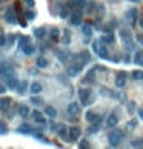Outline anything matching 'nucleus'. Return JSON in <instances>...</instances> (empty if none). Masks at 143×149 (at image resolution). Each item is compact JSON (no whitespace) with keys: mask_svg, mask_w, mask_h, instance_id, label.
Listing matches in <instances>:
<instances>
[{"mask_svg":"<svg viewBox=\"0 0 143 149\" xmlns=\"http://www.w3.org/2000/svg\"><path fill=\"white\" fill-rule=\"evenodd\" d=\"M79 112H80V105H79V103L73 102V103H69V105H68V114H71V115H77Z\"/></svg>","mask_w":143,"mask_h":149,"instance_id":"obj_8","label":"nucleus"},{"mask_svg":"<svg viewBox=\"0 0 143 149\" xmlns=\"http://www.w3.org/2000/svg\"><path fill=\"white\" fill-rule=\"evenodd\" d=\"M5 91H6V88H5V85L0 83V94H5Z\"/></svg>","mask_w":143,"mask_h":149,"instance_id":"obj_44","label":"nucleus"},{"mask_svg":"<svg viewBox=\"0 0 143 149\" xmlns=\"http://www.w3.org/2000/svg\"><path fill=\"white\" fill-rule=\"evenodd\" d=\"M88 132H89V134H92V132H97V126L94 125V126H91L89 129H88Z\"/></svg>","mask_w":143,"mask_h":149,"instance_id":"obj_42","label":"nucleus"},{"mask_svg":"<svg viewBox=\"0 0 143 149\" xmlns=\"http://www.w3.org/2000/svg\"><path fill=\"white\" fill-rule=\"evenodd\" d=\"M34 35L37 37V39H45V37H46L45 28H36V29H34Z\"/></svg>","mask_w":143,"mask_h":149,"instance_id":"obj_19","label":"nucleus"},{"mask_svg":"<svg viewBox=\"0 0 143 149\" xmlns=\"http://www.w3.org/2000/svg\"><path fill=\"white\" fill-rule=\"evenodd\" d=\"M2 2H3V0H0V3H2Z\"/></svg>","mask_w":143,"mask_h":149,"instance_id":"obj_50","label":"nucleus"},{"mask_svg":"<svg viewBox=\"0 0 143 149\" xmlns=\"http://www.w3.org/2000/svg\"><path fill=\"white\" fill-rule=\"evenodd\" d=\"M29 89H31V92H32V94H36V95H37L38 92H42L43 86H42V83H38V82H34V83L31 85V88H29Z\"/></svg>","mask_w":143,"mask_h":149,"instance_id":"obj_17","label":"nucleus"},{"mask_svg":"<svg viewBox=\"0 0 143 149\" xmlns=\"http://www.w3.org/2000/svg\"><path fill=\"white\" fill-rule=\"evenodd\" d=\"M115 85H117V88H123L126 85V72H119L117 74V78H115Z\"/></svg>","mask_w":143,"mask_h":149,"instance_id":"obj_6","label":"nucleus"},{"mask_svg":"<svg viewBox=\"0 0 143 149\" xmlns=\"http://www.w3.org/2000/svg\"><path fill=\"white\" fill-rule=\"evenodd\" d=\"M19 80L15 77H8V80H6V86L9 88V89H17V86H19Z\"/></svg>","mask_w":143,"mask_h":149,"instance_id":"obj_12","label":"nucleus"},{"mask_svg":"<svg viewBox=\"0 0 143 149\" xmlns=\"http://www.w3.org/2000/svg\"><path fill=\"white\" fill-rule=\"evenodd\" d=\"M29 43V37L28 35H25V37H20V46L23 48L25 45H28Z\"/></svg>","mask_w":143,"mask_h":149,"instance_id":"obj_35","label":"nucleus"},{"mask_svg":"<svg viewBox=\"0 0 143 149\" xmlns=\"http://www.w3.org/2000/svg\"><path fill=\"white\" fill-rule=\"evenodd\" d=\"M23 2L26 3V6H29V8H32V6H34V0H23Z\"/></svg>","mask_w":143,"mask_h":149,"instance_id":"obj_41","label":"nucleus"},{"mask_svg":"<svg viewBox=\"0 0 143 149\" xmlns=\"http://www.w3.org/2000/svg\"><path fill=\"white\" fill-rule=\"evenodd\" d=\"M79 146L80 148H89V143H88V140H82Z\"/></svg>","mask_w":143,"mask_h":149,"instance_id":"obj_40","label":"nucleus"},{"mask_svg":"<svg viewBox=\"0 0 143 149\" xmlns=\"http://www.w3.org/2000/svg\"><path fill=\"white\" fill-rule=\"evenodd\" d=\"M23 52H25V55H32V54L36 52V48L28 43V45H25V46H23Z\"/></svg>","mask_w":143,"mask_h":149,"instance_id":"obj_22","label":"nucleus"},{"mask_svg":"<svg viewBox=\"0 0 143 149\" xmlns=\"http://www.w3.org/2000/svg\"><path fill=\"white\" fill-rule=\"evenodd\" d=\"M134 105L135 103H129V111H134Z\"/></svg>","mask_w":143,"mask_h":149,"instance_id":"obj_47","label":"nucleus"},{"mask_svg":"<svg viewBox=\"0 0 143 149\" xmlns=\"http://www.w3.org/2000/svg\"><path fill=\"white\" fill-rule=\"evenodd\" d=\"M69 42H71V37H69V33L66 31V33H65V35H63V39H62V43H63V45H69Z\"/></svg>","mask_w":143,"mask_h":149,"instance_id":"obj_34","label":"nucleus"},{"mask_svg":"<svg viewBox=\"0 0 143 149\" xmlns=\"http://www.w3.org/2000/svg\"><path fill=\"white\" fill-rule=\"evenodd\" d=\"M137 40H139V43L140 45H143V35L140 34V35H137Z\"/></svg>","mask_w":143,"mask_h":149,"instance_id":"obj_46","label":"nucleus"},{"mask_svg":"<svg viewBox=\"0 0 143 149\" xmlns=\"http://www.w3.org/2000/svg\"><path fill=\"white\" fill-rule=\"evenodd\" d=\"M34 120L37 121V123H38V125H45V123H46V120H45V119H43V117H42V115H38V117H34Z\"/></svg>","mask_w":143,"mask_h":149,"instance_id":"obj_38","label":"nucleus"},{"mask_svg":"<svg viewBox=\"0 0 143 149\" xmlns=\"http://www.w3.org/2000/svg\"><path fill=\"white\" fill-rule=\"evenodd\" d=\"M80 128H77V126H73V128H69V138L73 141L75 140H79V137H80Z\"/></svg>","mask_w":143,"mask_h":149,"instance_id":"obj_7","label":"nucleus"},{"mask_svg":"<svg viewBox=\"0 0 143 149\" xmlns=\"http://www.w3.org/2000/svg\"><path fill=\"white\" fill-rule=\"evenodd\" d=\"M66 15H68V6H65V8L62 9V12H60V17H62V19H65Z\"/></svg>","mask_w":143,"mask_h":149,"instance_id":"obj_39","label":"nucleus"},{"mask_svg":"<svg viewBox=\"0 0 143 149\" xmlns=\"http://www.w3.org/2000/svg\"><path fill=\"white\" fill-rule=\"evenodd\" d=\"M143 145V141L142 140H135V141H133V146H142Z\"/></svg>","mask_w":143,"mask_h":149,"instance_id":"obj_43","label":"nucleus"},{"mask_svg":"<svg viewBox=\"0 0 143 149\" xmlns=\"http://www.w3.org/2000/svg\"><path fill=\"white\" fill-rule=\"evenodd\" d=\"M17 111H19V115H20V117H23V119L29 115V108H28L26 105H20Z\"/></svg>","mask_w":143,"mask_h":149,"instance_id":"obj_16","label":"nucleus"},{"mask_svg":"<svg viewBox=\"0 0 143 149\" xmlns=\"http://www.w3.org/2000/svg\"><path fill=\"white\" fill-rule=\"evenodd\" d=\"M36 15H37V14H36L34 11H25V17L28 19V20H34Z\"/></svg>","mask_w":143,"mask_h":149,"instance_id":"obj_33","label":"nucleus"},{"mask_svg":"<svg viewBox=\"0 0 143 149\" xmlns=\"http://www.w3.org/2000/svg\"><path fill=\"white\" fill-rule=\"evenodd\" d=\"M80 23H82V12L77 9L71 15V25H80Z\"/></svg>","mask_w":143,"mask_h":149,"instance_id":"obj_11","label":"nucleus"},{"mask_svg":"<svg viewBox=\"0 0 143 149\" xmlns=\"http://www.w3.org/2000/svg\"><path fill=\"white\" fill-rule=\"evenodd\" d=\"M38 115H42L40 111H32V117H38Z\"/></svg>","mask_w":143,"mask_h":149,"instance_id":"obj_45","label":"nucleus"},{"mask_svg":"<svg viewBox=\"0 0 143 149\" xmlns=\"http://www.w3.org/2000/svg\"><path fill=\"white\" fill-rule=\"evenodd\" d=\"M131 2H140V0H131Z\"/></svg>","mask_w":143,"mask_h":149,"instance_id":"obj_49","label":"nucleus"},{"mask_svg":"<svg viewBox=\"0 0 143 149\" xmlns=\"http://www.w3.org/2000/svg\"><path fill=\"white\" fill-rule=\"evenodd\" d=\"M59 29L57 28H52L51 31H49V37H51V40H54V42H57L59 40Z\"/></svg>","mask_w":143,"mask_h":149,"instance_id":"obj_24","label":"nucleus"},{"mask_svg":"<svg viewBox=\"0 0 143 149\" xmlns=\"http://www.w3.org/2000/svg\"><path fill=\"white\" fill-rule=\"evenodd\" d=\"M29 102H31L32 105H43V100H42L40 97H36V94L29 98Z\"/></svg>","mask_w":143,"mask_h":149,"instance_id":"obj_26","label":"nucleus"},{"mask_svg":"<svg viewBox=\"0 0 143 149\" xmlns=\"http://www.w3.org/2000/svg\"><path fill=\"white\" fill-rule=\"evenodd\" d=\"M117 123H119V119H117V115H115V114H111L106 119V125L109 128H115V126H117Z\"/></svg>","mask_w":143,"mask_h":149,"instance_id":"obj_13","label":"nucleus"},{"mask_svg":"<svg viewBox=\"0 0 143 149\" xmlns=\"http://www.w3.org/2000/svg\"><path fill=\"white\" fill-rule=\"evenodd\" d=\"M122 140H123V132L119 131V129L112 131L111 134L108 135V141H109V145H111V146H119Z\"/></svg>","mask_w":143,"mask_h":149,"instance_id":"obj_2","label":"nucleus"},{"mask_svg":"<svg viewBox=\"0 0 143 149\" xmlns=\"http://www.w3.org/2000/svg\"><path fill=\"white\" fill-rule=\"evenodd\" d=\"M126 17L131 19V20H135V19H137V9L133 8L131 11H128V12H126Z\"/></svg>","mask_w":143,"mask_h":149,"instance_id":"obj_25","label":"nucleus"},{"mask_svg":"<svg viewBox=\"0 0 143 149\" xmlns=\"http://www.w3.org/2000/svg\"><path fill=\"white\" fill-rule=\"evenodd\" d=\"M86 120L89 121V123H94V125L100 123V117H98L97 114H94V112H91V111L86 112Z\"/></svg>","mask_w":143,"mask_h":149,"instance_id":"obj_10","label":"nucleus"},{"mask_svg":"<svg viewBox=\"0 0 143 149\" xmlns=\"http://www.w3.org/2000/svg\"><path fill=\"white\" fill-rule=\"evenodd\" d=\"M26 88H28V82H20L19 83V86H17V89H15V91H17L19 94H25V91H26Z\"/></svg>","mask_w":143,"mask_h":149,"instance_id":"obj_23","label":"nucleus"},{"mask_svg":"<svg viewBox=\"0 0 143 149\" xmlns=\"http://www.w3.org/2000/svg\"><path fill=\"white\" fill-rule=\"evenodd\" d=\"M5 20L11 25L17 23V12L14 11V8H8L6 11H5Z\"/></svg>","mask_w":143,"mask_h":149,"instance_id":"obj_3","label":"nucleus"},{"mask_svg":"<svg viewBox=\"0 0 143 149\" xmlns=\"http://www.w3.org/2000/svg\"><path fill=\"white\" fill-rule=\"evenodd\" d=\"M45 114L48 117H51V119H54V117H57V111H56V108H52V106H46V108H45Z\"/></svg>","mask_w":143,"mask_h":149,"instance_id":"obj_20","label":"nucleus"},{"mask_svg":"<svg viewBox=\"0 0 143 149\" xmlns=\"http://www.w3.org/2000/svg\"><path fill=\"white\" fill-rule=\"evenodd\" d=\"M137 123H139V121H137L135 119H133V120H131L129 123H128V129H129V131H131V129H134V128L137 126Z\"/></svg>","mask_w":143,"mask_h":149,"instance_id":"obj_36","label":"nucleus"},{"mask_svg":"<svg viewBox=\"0 0 143 149\" xmlns=\"http://www.w3.org/2000/svg\"><path fill=\"white\" fill-rule=\"evenodd\" d=\"M119 35H120V37H122V39L125 40L126 46H128V45L131 43V34L128 33V31H120V33H119ZM129 48H133V45H129Z\"/></svg>","mask_w":143,"mask_h":149,"instance_id":"obj_15","label":"nucleus"},{"mask_svg":"<svg viewBox=\"0 0 143 149\" xmlns=\"http://www.w3.org/2000/svg\"><path fill=\"white\" fill-rule=\"evenodd\" d=\"M11 103H13V98H9V97H3V98H0V109H2V112H5Z\"/></svg>","mask_w":143,"mask_h":149,"instance_id":"obj_9","label":"nucleus"},{"mask_svg":"<svg viewBox=\"0 0 143 149\" xmlns=\"http://www.w3.org/2000/svg\"><path fill=\"white\" fill-rule=\"evenodd\" d=\"M82 69H83V63L82 62H77V63H74V65H71V66H68V74L69 76H77Z\"/></svg>","mask_w":143,"mask_h":149,"instance_id":"obj_4","label":"nucleus"},{"mask_svg":"<svg viewBox=\"0 0 143 149\" xmlns=\"http://www.w3.org/2000/svg\"><path fill=\"white\" fill-rule=\"evenodd\" d=\"M89 91L88 89H80L79 91V97H80V102H82V105L83 106H86L88 103H89Z\"/></svg>","mask_w":143,"mask_h":149,"instance_id":"obj_5","label":"nucleus"},{"mask_svg":"<svg viewBox=\"0 0 143 149\" xmlns=\"http://www.w3.org/2000/svg\"><path fill=\"white\" fill-rule=\"evenodd\" d=\"M139 115H140V117H142V120H143V108H142V109H140V111H139Z\"/></svg>","mask_w":143,"mask_h":149,"instance_id":"obj_48","label":"nucleus"},{"mask_svg":"<svg viewBox=\"0 0 143 149\" xmlns=\"http://www.w3.org/2000/svg\"><path fill=\"white\" fill-rule=\"evenodd\" d=\"M6 134H8V126L3 121H0V135H6Z\"/></svg>","mask_w":143,"mask_h":149,"instance_id":"obj_28","label":"nucleus"},{"mask_svg":"<svg viewBox=\"0 0 143 149\" xmlns=\"http://www.w3.org/2000/svg\"><path fill=\"white\" fill-rule=\"evenodd\" d=\"M36 65H37V68H46L48 66V60L45 57H37V62H36Z\"/></svg>","mask_w":143,"mask_h":149,"instance_id":"obj_21","label":"nucleus"},{"mask_svg":"<svg viewBox=\"0 0 143 149\" xmlns=\"http://www.w3.org/2000/svg\"><path fill=\"white\" fill-rule=\"evenodd\" d=\"M83 34H85V35H88V37H89V35L92 34V28H91L89 25H83Z\"/></svg>","mask_w":143,"mask_h":149,"instance_id":"obj_32","label":"nucleus"},{"mask_svg":"<svg viewBox=\"0 0 143 149\" xmlns=\"http://www.w3.org/2000/svg\"><path fill=\"white\" fill-rule=\"evenodd\" d=\"M135 63L143 66V52H137L135 54Z\"/></svg>","mask_w":143,"mask_h":149,"instance_id":"obj_31","label":"nucleus"},{"mask_svg":"<svg viewBox=\"0 0 143 149\" xmlns=\"http://www.w3.org/2000/svg\"><path fill=\"white\" fill-rule=\"evenodd\" d=\"M5 45H6V35L0 33V46H5Z\"/></svg>","mask_w":143,"mask_h":149,"instance_id":"obj_37","label":"nucleus"},{"mask_svg":"<svg viewBox=\"0 0 143 149\" xmlns=\"http://www.w3.org/2000/svg\"><path fill=\"white\" fill-rule=\"evenodd\" d=\"M6 69H8V65L5 62H0V77L6 74Z\"/></svg>","mask_w":143,"mask_h":149,"instance_id":"obj_29","label":"nucleus"},{"mask_svg":"<svg viewBox=\"0 0 143 149\" xmlns=\"http://www.w3.org/2000/svg\"><path fill=\"white\" fill-rule=\"evenodd\" d=\"M100 42H109V43H111V42H114V35L112 34H109V35H102L100 37Z\"/></svg>","mask_w":143,"mask_h":149,"instance_id":"obj_30","label":"nucleus"},{"mask_svg":"<svg viewBox=\"0 0 143 149\" xmlns=\"http://www.w3.org/2000/svg\"><path fill=\"white\" fill-rule=\"evenodd\" d=\"M56 131H57V134L62 137V138H66V132H68L69 129H66V126H65L63 123H60V125H57Z\"/></svg>","mask_w":143,"mask_h":149,"instance_id":"obj_14","label":"nucleus"},{"mask_svg":"<svg viewBox=\"0 0 143 149\" xmlns=\"http://www.w3.org/2000/svg\"><path fill=\"white\" fill-rule=\"evenodd\" d=\"M133 78L134 80H143V71H134L133 72Z\"/></svg>","mask_w":143,"mask_h":149,"instance_id":"obj_27","label":"nucleus"},{"mask_svg":"<svg viewBox=\"0 0 143 149\" xmlns=\"http://www.w3.org/2000/svg\"><path fill=\"white\" fill-rule=\"evenodd\" d=\"M92 49H94V52L100 57V58H108V55H109V52H108V49H106V46H105V43H98V42L96 40V42H92Z\"/></svg>","mask_w":143,"mask_h":149,"instance_id":"obj_1","label":"nucleus"},{"mask_svg":"<svg viewBox=\"0 0 143 149\" xmlns=\"http://www.w3.org/2000/svg\"><path fill=\"white\" fill-rule=\"evenodd\" d=\"M19 132H20V134H31V132H32V128H31L28 123H23V125L19 126Z\"/></svg>","mask_w":143,"mask_h":149,"instance_id":"obj_18","label":"nucleus"}]
</instances>
